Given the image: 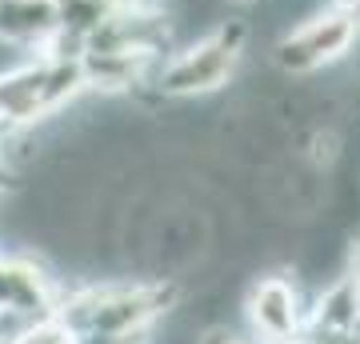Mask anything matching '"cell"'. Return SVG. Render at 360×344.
Instances as JSON below:
<instances>
[{
    "label": "cell",
    "instance_id": "obj_5",
    "mask_svg": "<svg viewBox=\"0 0 360 344\" xmlns=\"http://www.w3.org/2000/svg\"><path fill=\"white\" fill-rule=\"evenodd\" d=\"M13 344H80V340H77V332L65 329L56 317H44V320H37L28 332H20Z\"/></svg>",
    "mask_w": 360,
    "mask_h": 344
},
{
    "label": "cell",
    "instance_id": "obj_4",
    "mask_svg": "<svg viewBox=\"0 0 360 344\" xmlns=\"http://www.w3.org/2000/svg\"><path fill=\"white\" fill-rule=\"evenodd\" d=\"M60 28L56 0H0V40L49 44Z\"/></svg>",
    "mask_w": 360,
    "mask_h": 344
},
{
    "label": "cell",
    "instance_id": "obj_1",
    "mask_svg": "<svg viewBox=\"0 0 360 344\" xmlns=\"http://www.w3.org/2000/svg\"><path fill=\"white\" fill-rule=\"evenodd\" d=\"M240 37H245L240 25H232V28H220V32L205 37L193 49L176 52L156 72V89L165 92V96H200V92L220 89L232 77V68H236Z\"/></svg>",
    "mask_w": 360,
    "mask_h": 344
},
{
    "label": "cell",
    "instance_id": "obj_2",
    "mask_svg": "<svg viewBox=\"0 0 360 344\" xmlns=\"http://www.w3.org/2000/svg\"><path fill=\"white\" fill-rule=\"evenodd\" d=\"M356 8H333V13H316L304 25H296L288 37L276 44V64L288 72H316L336 56H345L356 40Z\"/></svg>",
    "mask_w": 360,
    "mask_h": 344
},
{
    "label": "cell",
    "instance_id": "obj_3",
    "mask_svg": "<svg viewBox=\"0 0 360 344\" xmlns=\"http://www.w3.org/2000/svg\"><path fill=\"white\" fill-rule=\"evenodd\" d=\"M248 317L264 344H296V293L284 276H264L248 296Z\"/></svg>",
    "mask_w": 360,
    "mask_h": 344
}]
</instances>
